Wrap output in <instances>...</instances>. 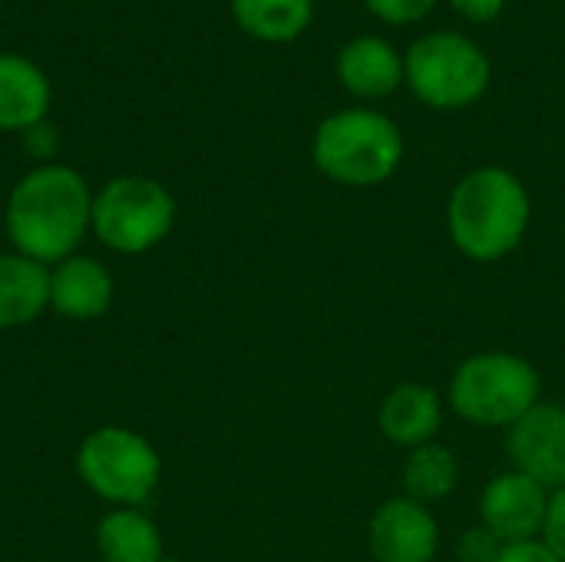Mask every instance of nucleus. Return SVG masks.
<instances>
[{
  "instance_id": "f257e3e1",
  "label": "nucleus",
  "mask_w": 565,
  "mask_h": 562,
  "mask_svg": "<svg viewBox=\"0 0 565 562\" xmlns=\"http://www.w3.org/2000/svg\"><path fill=\"white\" fill-rule=\"evenodd\" d=\"M89 222L93 192L76 169L60 162L30 169L7 199V235L17 255H26L46 268L76 255Z\"/></svg>"
},
{
  "instance_id": "f03ea898",
  "label": "nucleus",
  "mask_w": 565,
  "mask_h": 562,
  "mask_svg": "<svg viewBox=\"0 0 565 562\" xmlns=\"http://www.w3.org/2000/svg\"><path fill=\"white\" fill-rule=\"evenodd\" d=\"M530 192L503 166L470 169L447 199V232L457 252L473 262H500L530 229Z\"/></svg>"
},
{
  "instance_id": "7ed1b4c3",
  "label": "nucleus",
  "mask_w": 565,
  "mask_h": 562,
  "mask_svg": "<svg viewBox=\"0 0 565 562\" xmlns=\"http://www.w3.org/2000/svg\"><path fill=\"white\" fill-rule=\"evenodd\" d=\"M311 156L318 172L331 182L371 189L387 182L404 162V136L391 116L367 106H351L321 119Z\"/></svg>"
},
{
  "instance_id": "20e7f679",
  "label": "nucleus",
  "mask_w": 565,
  "mask_h": 562,
  "mask_svg": "<svg viewBox=\"0 0 565 562\" xmlns=\"http://www.w3.org/2000/svg\"><path fill=\"white\" fill-rule=\"evenodd\" d=\"M450 407L477 427H513L540 404L536 368L510 351H483L467 358L450 378Z\"/></svg>"
},
{
  "instance_id": "39448f33",
  "label": "nucleus",
  "mask_w": 565,
  "mask_h": 562,
  "mask_svg": "<svg viewBox=\"0 0 565 562\" xmlns=\"http://www.w3.org/2000/svg\"><path fill=\"white\" fill-rule=\"evenodd\" d=\"M490 56L457 30L424 33L404 56V83L430 109H467L490 89Z\"/></svg>"
},
{
  "instance_id": "423d86ee",
  "label": "nucleus",
  "mask_w": 565,
  "mask_h": 562,
  "mask_svg": "<svg viewBox=\"0 0 565 562\" xmlns=\"http://www.w3.org/2000/svg\"><path fill=\"white\" fill-rule=\"evenodd\" d=\"M175 225L172 192L146 176H119L93 195L96 238L119 255H146Z\"/></svg>"
},
{
  "instance_id": "0eeeda50",
  "label": "nucleus",
  "mask_w": 565,
  "mask_h": 562,
  "mask_svg": "<svg viewBox=\"0 0 565 562\" xmlns=\"http://www.w3.org/2000/svg\"><path fill=\"white\" fill-rule=\"evenodd\" d=\"M76 470L99 500L113 507H142L159 487L162 460L142 434L109 424L86 434Z\"/></svg>"
},
{
  "instance_id": "6e6552de",
  "label": "nucleus",
  "mask_w": 565,
  "mask_h": 562,
  "mask_svg": "<svg viewBox=\"0 0 565 562\" xmlns=\"http://www.w3.org/2000/svg\"><path fill=\"white\" fill-rule=\"evenodd\" d=\"M507 454L513 470L526 474L540 487H565V407L540 401L507 431Z\"/></svg>"
},
{
  "instance_id": "1a4fd4ad",
  "label": "nucleus",
  "mask_w": 565,
  "mask_h": 562,
  "mask_svg": "<svg viewBox=\"0 0 565 562\" xmlns=\"http://www.w3.org/2000/svg\"><path fill=\"white\" fill-rule=\"evenodd\" d=\"M546 510H550V490L520 470H507V474L493 477L480 497L483 527L493 530L507 547L540 540Z\"/></svg>"
},
{
  "instance_id": "9d476101",
  "label": "nucleus",
  "mask_w": 565,
  "mask_h": 562,
  "mask_svg": "<svg viewBox=\"0 0 565 562\" xmlns=\"http://www.w3.org/2000/svg\"><path fill=\"white\" fill-rule=\"evenodd\" d=\"M367 543L377 562H434L440 547V527L424 503L411 497H394L374 510Z\"/></svg>"
},
{
  "instance_id": "9b49d317",
  "label": "nucleus",
  "mask_w": 565,
  "mask_h": 562,
  "mask_svg": "<svg viewBox=\"0 0 565 562\" xmlns=\"http://www.w3.org/2000/svg\"><path fill=\"white\" fill-rule=\"evenodd\" d=\"M338 79L358 99H384L404 83V53L377 33H361L341 46Z\"/></svg>"
},
{
  "instance_id": "f8f14e48",
  "label": "nucleus",
  "mask_w": 565,
  "mask_h": 562,
  "mask_svg": "<svg viewBox=\"0 0 565 562\" xmlns=\"http://www.w3.org/2000/svg\"><path fill=\"white\" fill-rule=\"evenodd\" d=\"M116 285L103 262L89 255H70L50 268V308L70 321L103 318L113 305Z\"/></svg>"
},
{
  "instance_id": "ddd939ff",
  "label": "nucleus",
  "mask_w": 565,
  "mask_h": 562,
  "mask_svg": "<svg viewBox=\"0 0 565 562\" xmlns=\"http://www.w3.org/2000/svg\"><path fill=\"white\" fill-rule=\"evenodd\" d=\"M50 79L46 73L17 53H0V129L30 132L50 113Z\"/></svg>"
},
{
  "instance_id": "4468645a",
  "label": "nucleus",
  "mask_w": 565,
  "mask_h": 562,
  "mask_svg": "<svg viewBox=\"0 0 565 562\" xmlns=\"http://www.w3.org/2000/svg\"><path fill=\"white\" fill-rule=\"evenodd\" d=\"M444 421V404L434 388L427 384H397L377 411L381 434L397 447H424L437 437Z\"/></svg>"
},
{
  "instance_id": "2eb2a0df",
  "label": "nucleus",
  "mask_w": 565,
  "mask_h": 562,
  "mask_svg": "<svg viewBox=\"0 0 565 562\" xmlns=\"http://www.w3.org/2000/svg\"><path fill=\"white\" fill-rule=\"evenodd\" d=\"M50 308V268L26 255H0V331L26 328Z\"/></svg>"
},
{
  "instance_id": "dca6fc26",
  "label": "nucleus",
  "mask_w": 565,
  "mask_h": 562,
  "mask_svg": "<svg viewBox=\"0 0 565 562\" xmlns=\"http://www.w3.org/2000/svg\"><path fill=\"white\" fill-rule=\"evenodd\" d=\"M103 562H162L159 527L139 507H113L96 527Z\"/></svg>"
},
{
  "instance_id": "f3484780",
  "label": "nucleus",
  "mask_w": 565,
  "mask_h": 562,
  "mask_svg": "<svg viewBox=\"0 0 565 562\" xmlns=\"http://www.w3.org/2000/svg\"><path fill=\"white\" fill-rule=\"evenodd\" d=\"M232 17L262 43H291L311 26L315 0H232Z\"/></svg>"
},
{
  "instance_id": "a211bd4d",
  "label": "nucleus",
  "mask_w": 565,
  "mask_h": 562,
  "mask_svg": "<svg viewBox=\"0 0 565 562\" xmlns=\"http://www.w3.org/2000/svg\"><path fill=\"white\" fill-rule=\"evenodd\" d=\"M460 477L457 457L444 447V444H424L414 447L404 460V497L430 507L440 503L454 494Z\"/></svg>"
},
{
  "instance_id": "6ab92c4d",
  "label": "nucleus",
  "mask_w": 565,
  "mask_h": 562,
  "mask_svg": "<svg viewBox=\"0 0 565 562\" xmlns=\"http://www.w3.org/2000/svg\"><path fill=\"white\" fill-rule=\"evenodd\" d=\"M440 0H364V7L391 23V26H407V23H420Z\"/></svg>"
},
{
  "instance_id": "aec40b11",
  "label": "nucleus",
  "mask_w": 565,
  "mask_h": 562,
  "mask_svg": "<svg viewBox=\"0 0 565 562\" xmlns=\"http://www.w3.org/2000/svg\"><path fill=\"white\" fill-rule=\"evenodd\" d=\"M503 540L493 533V530H487L483 523L480 527H473V530H467L463 533V540L457 543V560L460 562H497L500 560V553H503Z\"/></svg>"
},
{
  "instance_id": "412c9836",
  "label": "nucleus",
  "mask_w": 565,
  "mask_h": 562,
  "mask_svg": "<svg viewBox=\"0 0 565 562\" xmlns=\"http://www.w3.org/2000/svg\"><path fill=\"white\" fill-rule=\"evenodd\" d=\"M543 543L565 562V487L550 494V510L543 523Z\"/></svg>"
},
{
  "instance_id": "4be33fe9",
  "label": "nucleus",
  "mask_w": 565,
  "mask_h": 562,
  "mask_svg": "<svg viewBox=\"0 0 565 562\" xmlns=\"http://www.w3.org/2000/svg\"><path fill=\"white\" fill-rule=\"evenodd\" d=\"M497 562H563L543 540H530V543H510L503 547Z\"/></svg>"
},
{
  "instance_id": "5701e85b",
  "label": "nucleus",
  "mask_w": 565,
  "mask_h": 562,
  "mask_svg": "<svg viewBox=\"0 0 565 562\" xmlns=\"http://www.w3.org/2000/svg\"><path fill=\"white\" fill-rule=\"evenodd\" d=\"M450 7L470 23H493L503 13L507 0H450Z\"/></svg>"
},
{
  "instance_id": "b1692460",
  "label": "nucleus",
  "mask_w": 565,
  "mask_h": 562,
  "mask_svg": "<svg viewBox=\"0 0 565 562\" xmlns=\"http://www.w3.org/2000/svg\"><path fill=\"white\" fill-rule=\"evenodd\" d=\"M162 562H179V560H162Z\"/></svg>"
},
{
  "instance_id": "393cba45",
  "label": "nucleus",
  "mask_w": 565,
  "mask_h": 562,
  "mask_svg": "<svg viewBox=\"0 0 565 562\" xmlns=\"http://www.w3.org/2000/svg\"><path fill=\"white\" fill-rule=\"evenodd\" d=\"M0 3H3V0H0Z\"/></svg>"
}]
</instances>
